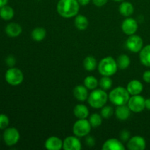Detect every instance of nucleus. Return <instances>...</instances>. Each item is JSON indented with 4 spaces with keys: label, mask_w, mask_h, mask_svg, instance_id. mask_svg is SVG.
I'll return each instance as SVG.
<instances>
[{
    "label": "nucleus",
    "mask_w": 150,
    "mask_h": 150,
    "mask_svg": "<svg viewBox=\"0 0 150 150\" xmlns=\"http://www.w3.org/2000/svg\"><path fill=\"white\" fill-rule=\"evenodd\" d=\"M91 0H78L79 3L80 4V5L82 6H85L87 5L89 2H90Z\"/></svg>",
    "instance_id": "37"
},
{
    "label": "nucleus",
    "mask_w": 150,
    "mask_h": 150,
    "mask_svg": "<svg viewBox=\"0 0 150 150\" xmlns=\"http://www.w3.org/2000/svg\"><path fill=\"white\" fill-rule=\"evenodd\" d=\"M118 69L116 60L111 57L103 59L98 64V71L103 76H111L115 74Z\"/></svg>",
    "instance_id": "4"
},
{
    "label": "nucleus",
    "mask_w": 150,
    "mask_h": 150,
    "mask_svg": "<svg viewBox=\"0 0 150 150\" xmlns=\"http://www.w3.org/2000/svg\"><path fill=\"white\" fill-rule=\"evenodd\" d=\"M7 2H8V0H0V8L7 5Z\"/></svg>",
    "instance_id": "39"
},
{
    "label": "nucleus",
    "mask_w": 150,
    "mask_h": 150,
    "mask_svg": "<svg viewBox=\"0 0 150 150\" xmlns=\"http://www.w3.org/2000/svg\"><path fill=\"white\" fill-rule=\"evenodd\" d=\"M125 45L127 49L133 53L140 52L143 48V40L139 35H130L126 40Z\"/></svg>",
    "instance_id": "9"
},
{
    "label": "nucleus",
    "mask_w": 150,
    "mask_h": 150,
    "mask_svg": "<svg viewBox=\"0 0 150 150\" xmlns=\"http://www.w3.org/2000/svg\"><path fill=\"white\" fill-rule=\"evenodd\" d=\"M127 90L131 95H140L144 89L143 84L138 80H132L128 83L127 86Z\"/></svg>",
    "instance_id": "16"
},
{
    "label": "nucleus",
    "mask_w": 150,
    "mask_h": 150,
    "mask_svg": "<svg viewBox=\"0 0 150 150\" xmlns=\"http://www.w3.org/2000/svg\"><path fill=\"white\" fill-rule=\"evenodd\" d=\"M63 149L64 150H80L81 144L77 136H68L63 142Z\"/></svg>",
    "instance_id": "12"
},
{
    "label": "nucleus",
    "mask_w": 150,
    "mask_h": 150,
    "mask_svg": "<svg viewBox=\"0 0 150 150\" xmlns=\"http://www.w3.org/2000/svg\"><path fill=\"white\" fill-rule=\"evenodd\" d=\"M10 124L9 117L6 114H0V130H5Z\"/></svg>",
    "instance_id": "31"
},
{
    "label": "nucleus",
    "mask_w": 150,
    "mask_h": 150,
    "mask_svg": "<svg viewBox=\"0 0 150 150\" xmlns=\"http://www.w3.org/2000/svg\"><path fill=\"white\" fill-rule=\"evenodd\" d=\"M83 67L87 71H93L97 67V60L92 56L86 57L83 60Z\"/></svg>",
    "instance_id": "25"
},
{
    "label": "nucleus",
    "mask_w": 150,
    "mask_h": 150,
    "mask_svg": "<svg viewBox=\"0 0 150 150\" xmlns=\"http://www.w3.org/2000/svg\"><path fill=\"white\" fill-rule=\"evenodd\" d=\"M130 93L127 89L122 86L115 88L108 95V98L113 104L116 105H126L130 99Z\"/></svg>",
    "instance_id": "2"
},
{
    "label": "nucleus",
    "mask_w": 150,
    "mask_h": 150,
    "mask_svg": "<svg viewBox=\"0 0 150 150\" xmlns=\"http://www.w3.org/2000/svg\"><path fill=\"white\" fill-rule=\"evenodd\" d=\"M127 146L130 150H144L146 148V141L142 136H133L129 139Z\"/></svg>",
    "instance_id": "11"
},
{
    "label": "nucleus",
    "mask_w": 150,
    "mask_h": 150,
    "mask_svg": "<svg viewBox=\"0 0 150 150\" xmlns=\"http://www.w3.org/2000/svg\"><path fill=\"white\" fill-rule=\"evenodd\" d=\"M108 96L103 89H93L88 97V103L94 108H102L106 103Z\"/></svg>",
    "instance_id": "3"
},
{
    "label": "nucleus",
    "mask_w": 150,
    "mask_h": 150,
    "mask_svg": "<svg viewBox=\"0 0 150 150\" xmlns=\"http://www.w3.org/2000/svg\"><path fill=\"white\" fill-rule=\"evenodd\" d=\"M75 26L79 30H85L89 26V21L87 18L83 15H77L75 18Z\"/></svg>",
    "instance_id": "22"
},
{
    "label": "nucleus",
    "mask_w": 150,
    "mask_h": 150,
    "mask_svg": "<svg viewBox=\"0 0 150 150\" xmlns=\"http://www.w3.org/2000/svg\"><path fill=\"white\" fill-rule=\"evenodd\" d=\"M3 139L6 145L9 146H14L20 139V133L15 127H7L3 133Z\"/></svg>",
    "instance_id": "7"
},
{
    "label": "nucleus",
    "mask_w": 150,
    "mask_h": 150,
    "mask_svg": "<svg viewBox=\"0 0 150 150\" xmlns=\"http://www.w3.org/2000/svg\"><path fill=\"white\" fill-rule=\"evenodd\" d=\"M119 11L122 16L125 17H129L133 15L134 12L133 5L129 1H122L119 7Z\"/></svg>",
    "instance_id": "19"
},
{
    "label": "nucleus",
    "mask_w": 150,
    "mask_h": 150,
    "mask_svg": "<svg viewBox=\"0 0 150 150\" xmlns=\"http://www.w3.org/2000/svg\"><path fill=\"white\" fill-rule=\"evenodd\" d=\"M83 83H84V86L88 89L93 90V89H96L97 86H98V81L94 76H89L85 78L84 81H83Z\"/></svg>",
    "instance_id": "27"
},
{
    "label": "nucleus",
    "mask_w": 150,
    "mask_h": 150,
    "mask_svg": "<svg viewBox=\"0 0 150 150\" xmlns=\"http://www.w3.org/2000/svg\"><path fill=\"white\" fill-rule=\"evenodd\" d=\"M74 115L78 119H86L89 116V111L87 107L83 104H78L73 109Z\"/></svg>",
    "instance_id": "20"
},
{
    "label": "nucleus",
    "mask_w": 150,
    "mask_h": 150,
    "mask_svg": "<svg viewBox=\"0 0 150 150\" xmlns=\"http://www.w3.org/2000/svg\"><path fill=\"white\" fill-rule=\"evenodd\" d=\"M85 86L79 85L73 89V95L75 98L79 101H85L88 98V90Z\"/></svg>",
    "instance_id": "18"
},
{
    "label": "nucleus",
    "mask_w": 150,
    "mask_h": 150,
    "mask_svg": "<svg viewBox=\"0 0 150 150\" xmlns=\"http://www.w3.org/2000/svg\"><path fill=\"white\" fill-rule=\"evenodd\" d=\"M89 121L92 127H98L102 124V116L98 114H93L90 116Z\"/></svg>",
    "instance_id": "29"
},
{
    "label": "nucleus",
    "mask_w": 150,
    "mask_h": 150,
    "mask_svg": "<svg viewBox=\"0 0 150 150\" xmlns=\"http://www.w3.org/2000/svg\"><path fill=\"white\" fill-rule=\"evenodd\" d=\"M143 80L146 83H150V70H146L144 73Z\"/></svg>",
    "instance_id": "36"
},
{
    "label": "nucleus",
    "mask_w": 150,
    "mask_h": 150,
    "mask_svg": "<svg viewBox=\"0 0 150 150\" xmlns=\"http://www.w3.org/2000/svg\"><path fill=\"white\" fill-rule=\"evenodd\" d=\"M14 10L11 7L5 5L0 8V17L3 20L10 21L14 17Z\"/></svg>",
    "instance_id": "23"
},
{
    "label": "nucleus",
    "mask_w": 150,
    "mask_h": 150,
    "mask_svg": "<svg viewBox=\"0 0 150 150\" xmlns=\"http://www.w3.org/2000/svg\"><path fill=\"white\" fill-rule=\"evenodd\" d=\"M145 108L150 111V98L145 100Z\"/></svg>",
    "instance_id": "38"
},
{
    "label": "nucleus",
    "mask_w": 150,
    "mask_h": 150,
    "mask_svg": "<svg viewBox=\"0 0 150 150\" xmlns=\"http://www.w3.org/2000/svg\"><path fill=\"white\" fill-rule=\"evenodd\" d=\"M91 128L92 126L89 120L86 119H79L73 125V134L77 137H84L90 133Z\"/></svg>",
    "instance_id": "6"
},
{
    "label": "nucleus",
    "mask_w": 150,
    "mask_h": 150,
    "mask_svg": "<svg viewBox=\"0 0 150 150\" xmlns=\"http://www.w3.org/2000/svg\"><path fill=\"white\" fill-rule=\"evenodd\" d=\"M139 59L142 64L150 67V44L142 48L139 54Z\"/></svg>",
    "instance_id": "21"
},
{
    "label": "nucleus",
    "mask_w": 150,
    "mask_h": 150,
    "mask_svg": "<svg viewBox=\"0 0 150 150\" xmlns=\"http://www.w3.org/2000/svg\"><path fill=\"white\" fill-rule=\"evenodd\" d=\"M92 2L96 7H100L105 5L108 2V0H92Z\"/></svg>",
    "instance_id": "35"
},
{
    "label": "nucleus",
    "mask_w": 150,
    "mask_h": 150,
    "mask_svg": "<svg viewBox=\"0 0 150 150\" xmlns=\"http://www.w3.org/2000/svg\"><path fill=\"white\" fill-rule=\"evenodd\" d=\"M99 84L100 86L101 87V89L105 91L111 89V86H112L113 82L111 79L110 78V76H103V77L100 80Z\"/></svg>",
    "instance_id": "28"
},
{
    "label": "nucleus",
    "mask_w": 150,
    "mask_h": 150,
    "mask_svg": "<svg viewBox=\"0 0 150 150\" xmlns=\"http://www.w3.org/2000/svg\"><path fill=\"white\" fill-rule=\"evenodd\" d=\"M117 66L121 70L127 69L130 64V59L126 54H121L117 59Z\"/></svg>",
    "instance_id": "26"
},
{
    "label": "nucleus",
    "mask_w": 150,
    "mask_h": 150,
    "mask_svg": "<svg viewBox=\"0 0 150 150\" xmlns=\"http://www.w3.org/2000/svg\"><path fill=\"white\" fill-rule=\"evenodd\" d=\"M114 1H118V2H120V1H125V0H114Z\"/></svg>",
    "instance_id": "40"
},
{
    "label": "nucleus",
    "mask_w": 150,
    "mask_h": 150,
    "mask_svg": "<svg viewBox=\"0 0 150 150\" xmlns=\"http://www.w3.org/2000/svg\"><path fill=\"white\" fill-rule=\"evenodd\" d=\"M120 138L122 142H127L130 139V133L128 130H123L120 132Z\"/></svg>",
    "instance_id": "32"
},
{
    "label": "nucleus",
    "mask_w": 150,
    "mask_h": 150,
    "mask_svg": "<svg viewBox=\"0 0 150 150\" xmlns=\"http://www.w3.org/2000/svg\"><path fill=\"white\" fill-rule=\"evenodd\" d=\"M5 62H6V64H7V65L8 66V67H14L15 64H16V58H15V57H13V56H12V55L8 56V57L6 58Z\"/></svg>",
    "instance_id": "33"
},
{
    "label": "nucleus",
    "mask_w": 150,
    "mask_h": 150,
    "mask_svg": "<svg viewBox=\"0 0 150 150\" xmlns=\"http://www.w3.org/2000/svg\"><path fill=\"white\" fill-rule=\"evenodd\" d=\"M138 23L134 18H127L122 23V29L127 35H134L138 30Z\"/></svg>",
    "instance_id": "10"
},
{
    "label": "nucleus",
    "mask_w": 150,
    "mask_h": 150,
    "mask_svg": "<svg viewBox=\"0 0 150 150\" xmlns=\"http://www.w3.org/2000/svg\"><path fill=\"white\" fill-rule=\"evenodd\" d=\"M113 114H114V110H113L112 107L109 106V105H104L101 109L100 115L102 116L103 118H110L113 115Z\"/></svg>",
    "instance_id": "30"
},
{
    "label": "nucleus",
    "mask_w": 150,
    "mask_h": 150,
    "mask_svg": "<svg viewBox=\"0 0 150 150\" xmlns=\"http://www.w3.org/2000/svg\"><path fill=\"white\" fill-rule=\"evenodd\" d=\"M22 32V27L20 24L17 23H8L5 28V33L7 36L10 38H16L19 36Z\"/></svg>",
    "instance_id": "15"
},
{
    "label": "nucleus",
    "mask_w": 150,
    "mask_h": 150,
    "mask_svg": "<svg viewBox=\"0 0 150 150\" xmlns=\"http://www.w3.org/2000/svg\"><path fill=\"white\" fill-rule=\"evenodd\" d=\"M5 80L11 86L20 85L23 81V72L16 67H10L5 73Z\"/></svg>",
    "instance_id": "5"
},
{
    "label": "nucleus",
    "mask_w": 150,
    "mask_h": 150,
    "mask_svg": "<svg viewBox=\"0 0 150 150\" xmlns=\"http://www.w3.org/2000/svg\"><path fill=\"white\" fill-rule=\"evenodd\" d=\"M31 36L35 41L40 42L45 39V36H46V30L44 28L37 27L32 30Z\"/></svg>",
    "instance_id": "24"
},
{
    "label": "nucleus",
    "mask_w": 150,
    "mask_h": 150,
    "mask_svg": "<svg viewBox=\"0 0 150 150\" xmlns=\"http://www.w3.org/2000/svg\"><path fill=\"white\" fill-rule=\"evenodd\" d=\"M103 150H125V147L120 141L116 139H108L103 144Z\"/></svg>",
    "instance_id": "14"
},
{
    "label": "nucleus",
    "mask_w": 150,
    "mask_h": 150,
    "mask_svg": "<svg viewBox=\"0 0 150 150\" xmlns=\"http://www.w3.org/2000/svg\"><path fill=\"white\" fill-rule=\"evenodd\" d=\"M127 104L130 111L133 112L139 113L145 109V99L140 95H132Z\"/></svg>",
    "instance_id": "8"
},
{
    "label": "nucleus",
    "mask_w": 150,
    "mask_h": 150,
    "mask_svg": "<svg viewBox=\"0 0 150 150\" xmlns=\"http://www.w3.org/2000/svg\"><path fill=\"white\" fill-rule=\"evenodd\" d=\"M80 4L78 0H59L57 6L59 14L65 18H70L77 16Z\"/></svg>",
    "instance_id": "1"
},
{
    "label": "nucleus",
    "mask_w": 150,
    "mask_h": 150,
    "mask_svg": "<svg viewBox=\"0 0 150 150\" xmlns=\"http://www.w3.org/2000/svg\"><path fill=\"white\" fill-rule=\"evenodd\" d=\"M45 147L48 150H60L63 148V142L57 136H51L45 142Z\"/></svg>",
    "instance_id": "13"
},
{
    "label": "nucleus",
    "mask_w": 150,
    "mask_h": 150,
    "mask_svg": "<svg viewBox=\"0 0 150 150\" xmlns=\"http://www.w3.org/2000/svg\"><path fill=\"white\" fill-rule=\"evenodd\" d=\"M85 143H86V146H89V147H92L95 145V138L90 136H86V139H85Z\"/></svg>",
    "instance_id": "34"
},
{
    "label": "nucleus",
    "mask_w": 150,
    "mask_h": 150,
    "mask_svg": "<svg viewBox=\"0 0 150 150\" xmlns=\"http://www.w3.org/2000/svg\"><path fill=\"white\" fill-rule=\"evenodd\" d=\"M130 109L129 108L128 105H118L115 111V115L121 121H125L127 120L130 116Z\"/></svg>",
    "instance_id": "17"
}]
</instances>
